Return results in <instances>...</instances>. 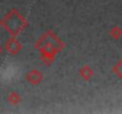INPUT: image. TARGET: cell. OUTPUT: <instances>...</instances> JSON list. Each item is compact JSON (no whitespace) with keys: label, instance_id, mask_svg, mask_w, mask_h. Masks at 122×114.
Listing matches in <instances>:
<instances>
[{"label":"cell","instance_id":"obj_7","mask_svg":"<svg viewBox=\"0 0 122 114\" xmlns=\"http://www.w3.org/2000/svg\"><path fill=\"white\" fill-rule=\"evenodd\" d=\"M1 51H3V49H1V46H0V55H1Z\"/></svg>","mask_w":122,"mask_h":114},{"label":"cell","instance_id":"obj_6","mask_svg":"<svg viewBox=\"0 0 122 114\" xmlns=\"http://www.w3.org/2000/svg\"><path fill=\"white\" fill-rule=\"evenodd\" d=\"M110 35L115 38V39H118L121 37V29L118 26H114L111 30H110Z\"/></svg>","mask_w":122,"mask_h":114},{"label":"cell","instance_id":"obj_5","mask_svg":"<svg viewBox=\"0 0 122 114\" xmlns=\"http://www.w3.org/2000/svg\"><path fill=\"white\" fill-rule=\"evenodd\" d=\"M7 99H9V101H10L12 105H18V103L20 102V96H19V94L16 93V92L10 93V95L7 96Z\"/></svg>","mask_w":122,"mask_h":114},{"label":"cell","instance_id":"obj_2","mask_svg":"<svg viewBox=\"0 0 122 114\" xmlns=\"http://www.w3.org/2000/svg\"><path fill=\"white\" fill-rule=\"evenodd\" d=\"M5 49H6L10 53L16 55L17 52L20 51V49H22V44H20L16 38H11V39H9V40L5 43Z\"/></svg>","mask_w":122,"mask_h":114},{"label":"cell","instance_id":"obj_1","mask_svg":"<svg viewBox=\"0 0 122 114\" xmlns=\"http://www.w3.org/2000/svg\"><path fill=\"white\" fill-rule=\"evenodd\" d=\"M0 24L15 37L24 30V27L28 25V22L24 19V17H22L19 14V12L17 10H11L0 20Z\"/></svg>","mask_w":122,"mask_h":114},{"label":"cell","instance_id":"obj_3","mask_svg":"<svg viewBox=\"0 0 122 114\" xmlns=\"http://www.w3.org/2000/svg\"><path fill=\"white\" fill-rule=\"evenodd\" d=\"M42 77H43V76H42L41 71L37 70V69L30 70V71L28 73V75H26V80H28L31 84H34V86L38 84V83L42 81Z\"/></svg>","mask_w":122,"mask_h":114},{"label":"cell","instance_id":"obj_4","mask_svg":"<svg viewBox=\"0 0 122 114\" xmlns=\"http://www.w3.org/2000/svg\"><path fill=\"white\" fill-rule=\"evenodd\" d=\"M79 75H80L83 79H85V80H90V79L92 77V75H93V70H92L89 66H84V67L80 69Z\"/></svg>","mask_w":122,"mask_h":114}]
</instances>
